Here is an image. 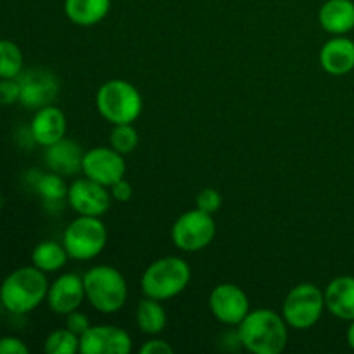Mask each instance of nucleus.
<instances>
[{
    "mask_svg": "<svg viewBox=\"0 0 354 354\" xmlns=\"http://www.w3.org/2000/svg\"><path fill=\"white\" fill-rule=\"evenodd\" d=\"M242 348L252 354H280L287 348L289 325L282 313L261 308L249 311L248 317L237 325Z\"/></svg>",
    "mask_w": 354,
    "mask_h": 354,
    "instance_id": "nucleus-1",
    "label": "nucleus"
},
{
    "mask_svg": "<svg viewBox=\"0 0 354 354\" xmlns=\"http://www.w3.org/2000/svg\"><path fill=\"white\" fill-rule=\"evenodd\" d=\"M48 286L47 273L33 265L21 266L0 283V303L9 313L26 315L47 299Z\"/></svg>",
    "mask_w": 354,
    "mask_h": 354,
    "instance_id": "nucleus-2",
    "label": "nucleus"
},
{
    "mask_svg": "<svg viewBox=\"0 0 354 354\" xmlns=\"http://www.w3.org/2000/svg\"><path fill=\"white\" fill-rule=\"evenodd\" d=\"M192 279V270L185 259L178 256H166L156 259L145 268L140 286L145 297L168 301L182 294Z\"/></svg>",
    "mask_w": 354,
    "mask_h": 354,
    "instance_id": "nucleus-3",
    "label": "nucleus"
},
{
    "mask_svg": "<svg viewBox=\"0 0 354 354\" xmlns=\"http://www.w3.org/2000/svg\"><path fill=\"white\" fill-rule=\"evenodd\" d=\"M85 297L100 313H116L127 304L128 283L114 266L99 265L83 273Z\"/></svg>",
    "mask_w": 354,
    "mask_h": 354,
    "instance_id": "nucleus-4",
    "label": "nucleus"
},
{
    "mask_svg": "<svg viewBox=\"0 0 354 354\" xmlns=\"http://www.w3.org/2000/svg\"><path fill=\"white\" fill-rule=\"evenodd\" d=\"M95 106L107 123L128 124L138 120L144 102L137 86L121 78H114L97 90Z\"/></svg>",
    "mask_w": 354,
    "mask_h": 354,
    "instance_id": "nucleus-5",
    "label": "nucleus"
},
{
    "mask_svg": "<svg viewBox=\"0 0 354 354\" xmlns=\"http://www.w3.org/2000/svg\"><path fill=\"white\" fill-rule=\"evenodd\" d=\"M62 244L69 258L76 261H90L104 251L107 244V228L97 216H82L66 227Z\"/></svg>",
    "mask_w": 354,
    "mask_h": 354,
    "instance_id": "nucleus-6",
    "label": "nucleus"
},
{
    "mask_svg": "<svg viewBox=\"0 0 354 354\" xmlns=\"http://www.w3.org/2000/svg\"><path fill=\"white\" fill-rule=\"evenodd\" d=\"M324 310H327L324 290L304 282L289 290L282 304V317L290 328L308 330L320 322Z\"/></svg>",
    "mask_w": 354,
    "mask_h": 354,
    "instance_id": "nucleus-7",
    "label": "nucleus"
},
{
    "mask_svg": "<svg viewBox=\"0 0 354 354\" xmlns=\"http://www.w3.org/2000/svg\"><path fill=\"white\" fill-rule=\"evenodd\" d=\"M216 235L213 214L201 209L185 211L171 227V241L183 252H197L206 249Z\"/></svg>",
    "mask_w": 354,
    "mask_h": 354,
    "instance_id": "nucleus-8",
    "label": "nucleus"
},
{
    "mask_svg": "<svg viewBox=\"0 0 354 354\" xmlns=\"http://www.w3.org/2000/svg\"><path fill=\"white\" fill-rule=\"evenodd\" d=\"M209 310L220 324L237 327L251 311L249 297L235 283H220L209 294Z\"/></svg>",
    "mask_w": 354,
    "mask_h": 354,
    "instance_id": "nucleus-9",
    "label": "nucleus"
},
{
    "mask_svg": "<svg viewBox=\"0 0 354 354\" xmlns=\"http://www.w3.org/2000/svg\"><path fill=\"white\" fill-rule=\"evenodd\" d=\"M82 171L86 178L109 189L118 180L124 178L127 162L123 154L114 151L113 147H93L83 156Z\"/></svg>",
    "mask_w": 354,
    "mask_h": 354,
    "instance_id": "nucleus-10",
    "label": "nucleus"
},
{
    "mask_svg": "<svg viewBox=\"0 0 354 354\" xmlns=\"http://www.w3.org/2000/svg\"><path fill=\"white\" fill-rule=\"evenodd\" d=\"M19 104L26 109H40L54 102L59 93V82L47 69H28L17 76Z\"/></svg>",
    "mask_w": 354,
    "mask_h": 354,
    "instance_id": "nucleus-11",
    "label": "nucleus"
},
{
    "mask_svg": "<svg viewBox=\"0 0 354 354\" xmlns=\"http://www.w3.org/2000/svg\"><path fill=\"white\" fill-rule=\"evenodd\" d=\"M111 201L113 197H111L109 189L86 176L69 185L68 204L73 207V211L82 216L100 218L109 211Z\"/></svg>",
    "mask_w": 354,
    "mask_h": 354,
    "instance_id": "nucleus-12",
    "label": "nucleus"
},
{
    "mask_svg": "<svg viewBox=\"0 0 354 354\" xmlns=\"http://www.w3.org/2000/svg\"><path fill=\"white\" fill-rule=\"evenodd\" d=\"M131 337L114 325H95L80 335L82 354H130Z\"/></svg>",
    "mask_w": 354,
    "mask_h": 354,
    "instance_id": "nucleus-13",
    "label": "nucleus"
},
{
    "mask_svg": "<svg viewBox=\"0 0 354 354\" xmlns=\"http://www.w3.org/2000/svg\"><path fill=\"white\" fill-rule=\"evenodd\" d=\"M85 286H83V277L76 273H64L57 277L54 283L48 286L47 304L55 315L66 317L71 311L80 310L82 303L85 301Z\"/></svg>",
    "mask_w": 354,
    "mask_h": 354,
    "instance_id": "nucleus-14",
    "label": "nucleus"
},
{
    "mask_svg": "<svg viewBox=\"0 0 354 354\" xmlns=\"http://www.w3.org/2000/svg\"><path fill=\"white\" fill-rule=\"evenodd\" d=\"M66 130H68V120L54 104L37 109L30 124L31 137L41 147H48L64 138Z\"/></svg>",
    "mask_w": 354,
    "mask_h": 354,
    "instance_id": "nucleus-15",
    "label": "nucleus"
},
{
    "mask_svg": "<svg viewBox=\"0 0 354 354\" xmlns=\"http://www.w3.org/2000/svg\"><path fill=\"white\" fill-rule=\"evenodd\" d=\"M83 156L82 145L73 138H61L55 144L45 147V165L50 171L62 176H73L82 171Z\"/></svg>",
    "mask_w": 354,
    "mask_h": 354,
    "instance_id": "nucleus-16",
    "label": "nucleus"
},
{
    "mask_svg": "<svg viewBox=\"0 0 354 354\" xmlns=\"http://www.w3.org/2000/svg\"><path fill=\"white\" fill-rule=\"evenodd\" d=\"M320 64L332 76L351 73L354 69V41L341 35L325 41L320 50Z\"/></svg>",
    "mask_w": 354,
    "mask_h": 354,
    "instance_id": "nucleus-17",
    "label": "nucleus"
},
{
    "mask_svg": "<svg viewBox=\"0 0 354 354\" xmlns=\"http://www.w3.org/2000/svg\"><path fill=\"white\" fill-rule=\"evenodd\" d=\"M325 308L339 320H354V277L342 275L324 290Z\"/></svg>",
    "mask_w": 354,
    "mask_h": 354,
    "instance_id": "nucleus-18",
    "label": "nucleus"
},
{
    "mask_svg": "<svg viewBox=\"0 0 354 354\" xmlns=\"http://www.w3.org/2000/svg\"><path fill=\"white\" fill-rule=\"evenodd\" d=\"M318 21L327 33H349L354 30V2L353 0H327L320 7Z\"/></svg>",
    "mask_w": 354,
    "mask_h": 354,
    "instance_id": "nucleus-19",
    "label": "nucleus"
},
{
    "mask_svg": "<svg viewBox=\"0 0 354 354\" xmlns=\"http://www.w3.org/2000/svg\"><path fill=\"white\" fill-rule=\"evenodd\" d=\"M111 0H64V12L76 26H95L109 14Z\"/></svg>",
    "mask_w": 354,
    "mask_h": 354,
    "instance_id": "nucleus-20",
    "label": "nucleus"
},
{
    "mask_svg": "<svg viewBox=\"0 0 354 354\" xmlns=\"http://www.w3.org/2000/svg\"><path fill=\"white\" fill-rule=\"evenodd\" d=\"M68 259L69 254L64 244L55 241L40 242V244L35 245L33 252H31V263L44 273L59 272V270L64 268Z\"/></svg>",
    "mask_w": 354,
    "mask_h": 354,
    "instance_id": "nucleus-21",
    "label": "nucleus"
},
{
    "mask_svg": "<svg viewBox=\"0 0 354 354\" xmlns=\"http://www.w3.org/2000/svg\"><path fill=\"white\" fill-rule=\"evenodd\" d=\"M135 318H137L138 328L147 335L161 334L166 327V322H168L166 310L162 308L161 301L152 299V297H145L138 303Z\"/></svg>",
    "mask_w": 354,
    "mask_h": 354,
    "instance_id": "nucleus-22",
    "label": "nucleus"
},
{
    "mask_svg": "<svg viewBox=\"0 0 354 354\" xmlns=\"http://www.w3.org/2000/svg\"><path fill=\"white\" fill-rule=\"evenodd\" d=\"M64 178L66 176L54 171L44 173L35 182V190L45 203H61V201L68 199L69 190V185Z\"/></svg>",
    "mask_w": 354,
    "mask_h": 354,
    "instance_id": "nucleus-23",
    "label": "nucleus"
},
{
    "mask_svg": "<svg viewBox=\"0 0 354 354\" xmlns=\"http://www.w3.org/2000/svg\"><path fill=\"white\" fill-rule=\"evenodd\" d=\"M24 57L10 40H0V78H17L23 73Z\"/></svg>",
    "mask_w": 354,
    "mask_h": 354,
    "instance_id": "nucleus-24",
    "label": "nucleus"
},
{
    "mask_svg": "<svg viewBox=\"0 0 354 354\" xmlns=\"http://www.w3.org/2000/svg\"><path fill=\"white\" fill-rule=\"evenodd\" d=\"M47 354H76L80 353V335L69 328H59L48 334L44 346Z\"/></svg>",
    "mask_w": 354,
    "mask_h": 354,
    "instance_id": "nucleus-25",
    "label": "nucleus"
},
{
    "mask_svg": "<svg viewBox=\"0 0 354 354\" xmlns=\"http://www.w3.org/2000/svg\"><path fill=\"white\" fill-rule=\"evenodd\" d=\"M109 144L120 154H130L138 145V131L133 123L113 124V131L109 135Z\"/></svg>",
    "mask_w": 354,
    "mask_h": 354,
    "instance_id": "nucleus-26",
    "label": "nucleus"
},
{
    "mask_svg": "<svg viewBox=\"0 0 354 354\" xmlns=\"http://www.w3.org/2000/svg\"><path fill=\"white\" fill-rule=\"evenodd\" d=\"M223 204V197L216 189H203L196 197V207L204 213L214 214Z\"/></svg>",
    "mask_w": 354,
    "mask_h": 354,
    "instance_id": "nucleus-27",
    "label": "nucleus"
},
{
    "mask_svg": "<svg viewBox=\"0 0 354 354\" xmlns=\"http://www.w3.org/2000/svg\"><path fill=\"white\" fill-rule=\"evenodd\" d=\"M19 102V83L16 78H0V106L7 107Z\"/></svg>",
    "mask_w": 354,
    "mask_h": 354,
    "instance_id": "nucleus-28",
    "label": "nucleus"
},
{
    "mask_svg": "<svg viewBox=\"0 0 354 354\" xmlns=\"http://www.w3.org/2000/svg\"><path fill=\"white\" fill-rule=\"evenodd\" d=\"M90 327H92V325H90L88 317H86L85 313H82L80 310L71 311L69 315H66V328H69L71 332H75L76 335L85 334Z\"/></svg>",
    "mask_w": 354,
    "mask_h": 354,
    "instance_id": "nucleus-29",
    "label": "nucleus"
},
{
    "mask_svg": "<svg viewBox=\"0 0 354 354\" xmlns=\"http://www.w3.org/2000/svg\"><path fill=\"white\" fill-rule=\"evenodd\" d=\"M30 349L21 341L19 337L14 335H3L0 337V354H28Z\"/></svg>",
    "mask_w": 354,
    "mask_h": 354,
    "instance_id": "nucleus-30",
    "label": "nucleus"
},
{
    "mask_svg": "<svg viewBox=\"0 0 354 354\" xmlns=\"http://www.w3.org/2000/svg\"><path fill=\"white\" fill-rule=\"evenodd\" d=\"M109 192L113 201H116V203H128L133 197V187L128 180L121 178L109 187Z\"/></svg>",
    "mask_w": 354,
    "mask_h": 354,
    "instance_id": "nucleus-31",
    "label": "nucleus"
},
{
    "mask_svg": "<svg viewBox=\"0 0 354 354\" xmlns=\"http://www.w3.org/2000/svg\"><path fill=\"white\" fill-rule=\"evenodd\" d=\"M140 354H173V348L162 339H151L142 346Z\"/></svg>",
    "mask_w": 354,
    "mask_h": 354,
    "instance_id": "nucleus-32",
    "label": "nucleus"
},
{
    "mask_svg": "<svg viewBox=\"0 0 354 354\" xmlns=\"http://www.w3.org/2000/svg\"><path fill=\"white\" fill-rule=\"evenodd\" d=\"M346 339H348L349 348L354 349V320H351V325L348 327V332H346Z\"/></svg>",
    "mask_w": 354,
    "mask_h": 354,
    "instance_id": "nucleus-33",
    "label": "nucleus"
}]
</instances>
